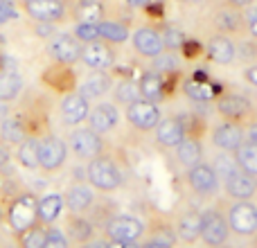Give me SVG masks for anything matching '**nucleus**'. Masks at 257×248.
I'll return each instance as SVG.
<instances>
[{
	"instance_id": "obj_1",
	"label": "nucleus",
	"mask_w": 257,
	"mask_h": 248,
	"mask_svg": "<svg viewBox=\"0 0 257 248\" xmlns=\"http://www.w3.org/2000/svg\"><path fill=\"white\" fill-rule=\"evenodd\" d=\"M84 176H86V183L102 196L115 194L126 183L124 169H122L120 160L113 156V151H106V154L88 160L84 169Z\"/></svg>"
},
{
	"instance_id": "obj_2",
	"label": "nucleus",
	"mask_w": 257,
	"mask_h": 248,
	"mask_svg": "<svg viewBox=\"0 0 257 248\" xmlns=\"http://www.w3.org/2000/svg\"><path fill=\"white\" fill-rule=\"evenodd\" d=\"M5 226L12 235H21L30 226L39 221V196L30 190H18L3 201Z\"/></svg>"
},
{
	"instance_id": "obj_3",
	"label": "nucleus",
	"mask_w": 257,
	"mask_h": 248,
	"mask_svg": "<svg viewBox=\"0 0 257 248\" xmlns=\"http://www.w3.org/2000/svg\"><path fill=\"white\" fill-rule=\"evenodd\" d=\"M212 106L219 120L235 122L239 127H244L246 122L257 117V104L253 102V97L237 88H223L219 93V97L214 99Z\"/></svg>"
},
{
	"instance_id": "obj_4",
	"label": "nucleus",
	"mask_w": 257,
	"mask_h": 248,
	"mask_svg": "<svg viewBox=\"0 0 257 248\" xmlns=\"http://www.w3.org/2000/svg\"><path fill=\"white\" fill-rule=\"evenodd\" d=\"M66 142H68V149H70V156L75 160H79V163H88V160L111 151V145H108L106 138L99 136L97 131H93L88 124L70 129Z\"/></svg>"
},
{
	"instance_id": "obj_5",
	"label": "nucleus",
	"mask_w": 257,
	"mask_h": 248,
	"mask_svg": "<svg viewBox=\"0 0 257 248\" xmlns=\"http://www.w3.org/2000/svg\"><path fill=\"white\" fill-rule=\"evenodd\" d=\"M185 187L199 201H214L221 194V178L208 160H201L194 167L185 169Z\"/></svg>"
},
{
	"instance_id": "obj_6",
	"label": "nucleus",
	"mask_w": 257,
	"mask_h": 248,
	"mask_svg": "<svg viewBox=\"0 0 257 248\" xmlns=\"http://www.w3.org/2000/svg\"><path fill=\"white\" fill-rule=\"evenodd\" d=\"M230 237L232 232L226 219V208L221 203H210L205 210H201V244L205 248L223 246Z\"/></svg>"
},
{
	"instance_id": "obj_7",
	"label": "nucleus",
	"mask_w": 257,
	"mask_h": 248,
	"mask_svg": "<svg viewBox=\"0 0 257 248\" xmlns=\"http://www.w3.org/2000/svg\"><path fill=\"white\" fill-rule=\"evenodd\" d=\"M68 149L66 138L57 136L54 131H48L45 136L39 138V172L45 176H54L68 165Z\"/></svg>"
},
{
	"instance_id": "obj_8",
	"label": "nucleus",
	"mask_w": 257,
	"mask_h": 248,
	"mask_svg": "<svg viewBox=\"0 0 257 248\" xmlns=\"http://www.w3.org/2000/svg\"><path fill=\"white\" fill-rule=\"evenodd\" d=\"M18 7L30 21L39 25H63L70 23L66 0H18Z\"/></svg>"
},
{
	"instance_id": "obj_9",
	"label": "nucleus",
	"mask_w": 257,
	"mask_h": 248,
	"mask_svg": "<svg viewBox=\"0 0 257 248\" xmlns=\"http://www.w3.org/2000/svg\"><path fill=\"white\" fill-rule=\"evenodd\" d=\"M208 32H219V34L239 39L246 34V18L241 9H235L230 5L214 3L208 14Z\"/></svg>"
},
{
	"instance_id": "obj_10",
	"label": "nucleus",
	"mask_w": 257,
	"mask_h": 248,
	"mask_svg": "<svg viewBox=\"0 0 257 248\" xmlns=\"http://www.w3.org/2000/svg\"><path fill=\"white\" fill-rule=\"evenodd\" d=\"M39 81H41V86H43L45 93L54 95V97H61V95L77 90V84H79V72H77L75 66H66V63L50 61V66L43 68V72H41Z\"/></svg>"
},
{
	"instance_id": "obj_11",
	"label": "nucleus",
	"mask_w": 257,
	"mask_h": 248,
	"mask_svg": "<svg viewBox=\"0 0 257 248\" xmlns=\"http://www.w3.org/2000/svg\"><path fill=\"white\" fill-rule=\"evenodd\" d=\"M99 235L106 239H126V241H142L145 237V221L138 214L131 212H113L99 228Z\"/></svg>"
},
{
	"instance_id": "obj_12",
	"label": "nucleus",
	"mask_w": 257,
	"mask_h": 248,
	"mask_svg": "<svg viewBox=\"0 0 257 248\" xmlns=\"http://www.w3.org/2000/svg\"><path fill=\"white\" fill-rule=\"evenodd\" d=\"M122 115H124L126 124L131 127V131L147 136V133L154 131V129L158 127V122L163 120V108H160V104L140 97L133 104H128L126 108H122Z\"/></svg>"
},
{
	"instance_id": "obj_13",
	"label": "nucleus",
	"mask_w": 257,
	"mask_h": 248,
	"mask_svg": "<svg viewBox=\"0 0 257 248\" xmlns=\"http://www.w3.org/2000/svg\"><path fill=\"white\" fill-rule=\"evenodd\" d=\"M176 79H178V75H163V72H156L149 68L138 79L140 97L156 102V104L169 102L174 97V93H176Z\"/></svg>"
},
{
	"instance_id": "obj_14",
	"label": "nucleus",
	"mask_w": 257,
	"mask_h": 248,
	"mask_svg": "<svg viewBox=\"0 0 257 248\" xmlns=\"http://www.w3.org/2000/svg\"><path fill=\"white\" fill-rule=\"evenodd\" d=\"M230 232L235 237H255L257 235V205L255 201H230L223 203Z\"/></svg>"
},
{
	"instance_id": "obj_15",
	"label": "nucleus",
	"mask_w": 257,
	"mask_h": 248,
	"mask_svg": "<svg viewBox=\"0 0 257 248\" xmlns=\"http://www.w3.org/2000/svg\"><path fill=\"white\" fill-rule=\"evenodd\" d=\"M81 43L75 39L72 32H54L48 41H45V54L50 61L54 63H66V66H77L81 57Z\"/></svg>"
},
{
	"instance_id": "obj_16",
	"label": "nucleus",
	"mask_w": 257,
	"mask_h": 248,
	"mask_svg": "<svg viewBox=\"0 0 257 248\" xmlns=\"http://www.w3.org/2000/svg\"><path fill=\"white\" fill-rule=\"evenodd\" d=\"M174 230L181 244L192 246L201 239V210L192 203H181L172 212Z\"/></svg>"
},
{
	"instance_id": "obj_17",
	"label": "nucleus",
	"mask_w": 257,
	"mask_h": 248,
	"mask_svg": "<svg viewBox=\"0 0 257 248\" xmlns=\"http://www.w3.org/2000/svg\"><path fill=\"white\" fill-rule=\"evenodd\" d=\"M120 122H122V108L117 106L115 102L111 99H99L90 106V113H88V124L93 131H97L99 136H111L120 129Z\"/></svg>"
},
{
	"instance_id": "obj_18",
	"label": "nucleus",
	"mask_w": 257,
	"mask_h": 248,
	"mask_svg": "<svg viewBox=\"0 0 257 248\" xmlns=\"http://www.w3.org/2000/svg\"><path fill=\"white\" fill-rule=\"evenodd\" d=\"M90 106H93V104H90L81 93H77V90L61 95V97H59V104H57L59 122H61L66 129L81 127V124H86V120H88Z\"/></svg>"
},
{
	"instance_id": "obj_19",
	"label": "nucleus",
	"mask_w": 257,
	"mask_h": 248,
	"mask_svg": "<svg viewBox=\"0 0 257 248\" xmlns=\"http://www.w3.org/2000/svg\"><path fill=\"white\" fill-rule=\"evenodd\" d=\"M79 63L86 70H113L117 66V48L97 39L93 43H84Z\"/></svg>"
},
{
	"instance_id": "obj_20",
	"label": "nucleus",
	"mask_w": 257,
	"mask_h": 248,
	"mask_svg": "<svg viewBox=\"0 0 257 248\" xmlns=\"http://www.w3.org/2000/svg\"><path fill=\"white\" fill-rule=\"evenodd\" d=\"M61 194H63V203H66V212L86 214V217L93 212L95 203L99 201V194L86 181H72Z\"/></svg>"
},
{
	"instance_id": "obj_21",
	"label": "nucleus",
	"mask_w": 257,
	"mask_h": 248,
	"mask_svg": "<svg viewBox=\"0 0 257 248\" xmlns=\"http://www.w3.org/2000/svg\"><path fill=\"white\" fill-rule=\"evenodd\" d=\"M115 84V75L113 70H88V75H84L77 84V93H81L90 104L106 99Z\"/></svg>"
},
{
	"instance_id": "obj_22",
	"label": "nucleus",
	"mask_w": 257,
	"mask_h": 248,
	"mask_svg": "<svg viewBox=\"0 0 257 248\" xmlns=\"http://www.w3.org/2000/svg\"><path fill=\"white\" fill-rule=\"evenodd\" d=\"M203 57L214 66H235V39L219 32H208L203 41Z\"/></svg>"
},
{
	"instance_id": "obj_23",
	"label": "nucleus",
	"mask_w": 257,
	"mask_h": 248,
	"mask_svg": "<svg viewBox=\"0 0 257 248\" xmlns=\"http://www.w3.org/2000/svg\"><path fill=\"white\" fill-rule=\"evenodd\" d=\"M185 136H187V124L183 113H174V115H167V117L163 115V120L154 129V140L160 149L174 151Z\"/></svg>"
},
{
	"instance_id": "obj_24",
	"label": "nucleus",
	"mask_w": 257,
	"mask_h": 248,
	"mask_svg": "<svg viewBox=\"0 0 257 248\" xmlns=\"http://www.w3.org/2000/svg\"><path fill=\"white\" fill-rule=\"evenodd\" d=\"M131 48L140 59H154L165 50L158 25H138L131 30Z\"/></svg>"
},
{
	"instance_id": "obj_25",
	"label": "nucleus",
	"mask_w": 257,
	"mask_h": 248,
	"mask_svg": "<svg viewBox=\"0 0 257 248\" xmlns=\"http://www.w3.org/2000/svg\"><path fill=\"white\" fill-rule=\"evenodd\" d=\"M183 95L187 99H192L194 104H214V99L221 93V86L214 79H210L205 72H194L183 81Z\"/></svg>"
},
{
	"instance_id": "obj_26",
	"label": "nucleus",
	"mask_w": 257,
	"mask_h": 248,
	"mask_svg": "<svg viewBox=\"0 0 257 248\" xmlns=\"http://www.w3.org/2000/svg\"><path fill=\"white\" fill-rule=\"evenodd\" d=\"M208 136H210V145L217 151L232 154V151L244 142V127H239V124H235V122L217 120L208 129Z\"/></svg>"
},
{
	"instance_id": "obj_27",
	"label": "nucleus",
	"mask_w": 257,
	"mask_h": 248,
	"mask_svg": "<svg viewBox=\"0 0 257 248\" xmlns=\"http://www.w3.org/2000/svg\"><path fill=\"white\" fill-rule=\"evenodd\" d=\"M70 23H102L111 16V3L104 0H66Z\"/></svg>"
},
{
	"instance_id": "obj_28",
	"label": "nucleus",
	"mask_w": 257,
	"mask_h": 248,
	"mask_svg": "<svg viewBox=\"0 0 257 248\" xmlns=\"http://www.w3.org/2000/svg\"><path fill=\"white\" fill-rule=\"evenodd\" d=\"M142 239L176 246L178 244V237H176V230H174L172 214L154 210V212L149 214V219H147V223H145V237H142Z\"/></svg>"
},
{
	"instance_id": "obj_29",
	"label": "nucleus",
	"mask_w": 257,
	"mask_h": 248,
	"mask_svg": "<svg viewBox=\"0 0 257 248\" xmlns=\"http://www.w3.org/2000/svg\"><path fill=\"white\" fill-rule=\"evenodd\" d=\"M203 140H205V131H187V136L181 140V145L174 149V158L183 169H190L196 163L205 160Z\"/></svg>"
},
{
	"instance_id": "obj_30",
	"label": "nucleus",
	"mask_w": 257,
	"mask_h": 248,
	"mask_svg": "<svg viewBox=\"0 0 257 248\" xmlns=\"http://www.w3.org/2000/svg\"><path fill=\"white\" fill-rule=\"evenodd\" d=\"M63 232H66V237L70 239L72 248L86 244V241H90L93 237L99 235L97 226H95L93 221H90V217H86V214H72V212H66V217H63Z\"/></svg>"
},
{
	"instance_id": "obj_31",
	"label": "nucleus",
	"mask_w": 257,
	"mask_h": 248,
	"mask_svg": "<svg viewBox=\"0 0 257 248\" xmlns=\"http://www.w3.org/2000/svg\"><path fill=\"white\" fill-rule=\"evenodd\" d=\"M221 190L230 201H253L257 194V178L237 169L221 181Z\"/></svg>"
},
{
	"instance_id": "obj_32",
	"label": "nucleus",
	"mask_w": 257,
	"mask_h": 248,
	"mask_svg": "<svg viewBox=\"0 0 257 248\" xmlns=\"http://www.w3.org/2000/svg\"><path fill=\"white\" fill-rule=\"evenodd\" d=\"M99 39L111 43L113 48H120L131 39V25L126 23V18L108 16L99 23Z\"/></svg>"
},
{
	"instance_id": "obj_33",
	"label": "nucleus",
	"mask_w": 257,
	"mask_h": 248,
	"mask_svg": "<svg viewBox=\"0 0 257 248\" xmlns=\"http://www.w3.org/2000/svg\"><path fill=\"white\" fill-rule=\"evenodd\" d=\"M66 212V203H63L61 192H45L39 196V221L45 226H57V221Z\"/></svg>"
},
{
	"instance_id": "obj_34",
	"label": "nucleus",
	"mask_w": 257,
	"mask_h": 248,
	"mask_svg": "<svg viewBox=\"0 0 257 248\" xmlns=\"http://www.w3.org/2000/svg\"><path fill=\"white\" fill-rule=\"evenodd\" d=\"M111 102H115L120 108H126L128 104H133L136 99H140V88H138V79L128 75H120L115 77V84L111 90Z\"/></svg>"
},
{
	"instance_id": "obj_35",
	"label": "nucleus",
	"mask_w": 257,
	"mask_h": 248,
	"mask_svg": "<svg viewBox=\"0 0 257 248\" xmlns=\"http://www.w3.org/2000/svg\"><path fill=\"white\" fill-rule=\"evenodd\" d=\"M14 160L18 163V167L27 169V172H36L39 169V138L30 136L18 147H14Z\"/></svg>"
},
{
	"instance_id": "obj_36",
	"label": "nucleus",
	"mask_w": 257,
	"mask_h": 248,
	"mask_svg": "<svg viewBox=\"0 0 257 248\" xmlns=\"http://www.w3.org/2000/svg\"><path fill=\"white\" fill-rule=\"evenodd\" d=\"M25 90V84H23V77L18 75V70H7L3 68L0 70V99L9 104H16L18 97Z\"/></svg>"
},
{
	"instance_id": "obj_37",
	"label": "nucleus",
	"mask_w": 257,
	"mask_h": 248,
	"mask_svg": "<svg viewBox=\"0 0 257 248\" xmlns=\"http://www.w3.org/2000/svg\"><path fill=\"white\" fill-rule=\"evenodd\" d=\"M30 136L32 133H30V129H27V124L23 122L14 111H12V115H9L7 120L0 122V138H3L9 147H18L23 140H27Z\"/></svg>"
},
{
	"instance_id": "obj_38",
	"label": "nucleus",
	"mask_w": 257,
	"mask_h": 248,
	"mask_svg": "<svg viewBox=\"0 0 257 248\" xmlns=\"http://www.w3.org/2000/svg\"><path fill=\"white\" fill-rule=\"evenodd\" d=\"M160 36H163V45L169 52H181L185 48V43L190 41V36L185 34V30L176 25V23H158Z\"/></svg>"
},
{
	"instance_id": "obj_39",
	"label": "nucleus",
	"mask_w": 257,
	"mask_h": 248,
	"mask_svg": "<svg viewBox=\"0 0 257 248\" xmlns=\"http://www.w3.org/2000/svg\"><path fill=\"white\" fill-rule=\"evenodd\" d=\"M232 156H235V163L241 172H246L248 176L257 178V145L244 140L235 151H232Z\"/></svg>"
},
{
	"instance_id": "obj_40",
	"label": "nucleus",
	"mask_w": 257,
	"mask_h": 248,
	"mask_svg": "<svg viewBox=\"0 0 257 248\" xmlns=\"http://www.w3.org/2000/svg\"><path fill=\"white\" fill-rule=\"evenodd\" d=\"M48 228L50 226L36 221L34 226H30L27 230H23L21 235H14V241L18 244V248H43L45 239H48Z\"/></svg>"
},
{
	"instance_id": "obj_41",
	"label": "nucleus",
	"mask_w": 257,
	"mask_h": 248,
	"mask_svg": "<svg viewBox=\"0 0 257 248\" xmlns=\"http://www.w3.org/2000/svg\"><path fill=\"white\" fill-rule=\"evenodd\" d=\"M235 63H241L244 68L257 63V39L248 34L235 39Z\"/></svg>"
},
{
	"instance_id": "obj_42",
	"label": "nucleus",
	"mask_w": 257,
	"mask_h": 248,
	"mask_svg": "<svg viewBox=\"0 0 257 248\" xmlns=\"http://www.w3.org/2000/svg\"><path fill=\"white\" fill-rule=\"evenodd\" d=\"M181 68H183L181 52H169V50H163L158 57L151 59V70L163 72V75H178Z\"/></svg>"
},
{
	"instance_id": "obj_43",
	"label": "nucleus",
	"mask_w": 257,
	"mask_h": 248,
	"mask_svg": "<svg viewBox=\"0 0 257 248\" xmlns=\"http://www.w3.org/2000/svg\"><path fill=\"white\" fill-rule=\"evenodd\" d=\"M214 167V172L219 174V178H228L232 172H237V163H235V156L232 154H226V151H217V156L212 158V163H210Z\"/></svg>"
},
{
	"instance_id": "obj_44",
	"label": "nucleus",
	"mask_w": 257,
	"mask_h": 248,
	"mask_svg": "<svg viewBox=\"0 0 257 248\" xmlns=\"http://www.w3.org/2000/svg\"><path fill=\"white\" fill-rule=\"evenodd\" d=\"M72 34L81 43H93L99 39V23H72Z\"/></svg>"
},
{
	"instance_id": "obj_45",
	"label": "nucleus",
	"mask_w": 257,
	"mask_h": 248,
	"mask_svg": "<svg viewBox=\"0 0 257 248\" xmlns=\"http://www.w3.org/2000/svg\"><path fill=\"white\" fill-rule=\"evenodd\" d=\"M43 248H72V244H70V239L66 237L63 228L50 226L48 228V239H45V246Z\"/></svg>"
},
{
	"instance_id": "obj_46",
	"label": "nucleus",
	"mask_w": 257,
	"mask_h": 248,
	"mask_svg": "<svg viewBox=\"0 0 257 248\" xmlns=\"http://www.w3.org/2000/svg\"><path fill=\"white\" fill-rule=\"evenodd\" d=\"M18 12H21V7L16 5V0H0V25L14 21Z\"/></svg>"
},
{
	"instance_id": "obj_47",
	"label": "nucleus",
	"mask_w": 257,
	"mask_h": 248,
	"mask_svg": "<svg viewBox=\"0 0 257 248\" xmlns=\"http://www.w3.org/2000/svg\"><path fill=\"white\" fill-rule=\"evenodd\" d=\"M244 18H246V34L257 39V3L244 9Z\"/></svg>"
},
{
	"instance_id": "obj_48",
	"label": "nucleus",
	"mask_w": 257,
	"mask_h": 248,
	"mask_svg": "<svg viewBox=\"0 0 257 248\" xmlns=\"http://www.w3.org/2000/svg\"><path fill=\"white\" fill-rule=\"evenodd\" d=\"M12 149H14V147H9L7 142L0 138V174H3L5 169L12 165V160H14V151Z\"/></svg>"
},
{
	"instance_id": "obj_49",
	"label": "nucleus",
	"mask_w": 257,
	"mask_h": 248,
	"mask_svg": "<svg viewBox=\"0 0 257 248\" xmlns=\"http://www.w3.org/2000/svg\"><path fill=\"white\" fill-rule=\"evenodd\" d=\"M241 79H244L246 84L250 86V88H255V90H257V63L244 68V72H241Z\"/></svg>"
},
{
	"instance_id": "obj_50",
	"label": "nucleus",
	"mask_w": 257,
	"mask_h": 248,
	"mask_svg": "<svg viewBox=\"0 0 257 248\" xmlns=\"http://www.w3.org/2000/svg\"><path fill=\"white\" fill-rule=\"evenodd\" d=\"M244 140L257 145V117H253L250 122L244 124Z\"/></svg>"
},
{
	"instance_id": "obj_51",
	"label": "nucleus",
	"mask_w": 257,
	"mask_h": 248,
	"mask_svg": "<svg viewBox=\"0 0 257 248\" xmlns=\"http://www.w3.org/2000/svg\"><path fill=\"white\" fill-rule=\"evenodd\" d=\"M106 239V237H104ZM106 248H140V241H126V239H106Z\"/></svg>"
},
{
	"instance_id": "obj_52",
	"label": "nucleus",
	"mask_w": 257,
	"mask_h": 248,
	"mask_svg": "<svg viewBox=\"0 0 257 248\" xmlns=\"http://www.w3.org/2000/svg\"><path fill=\"white\" fill-rule=\"evenodd\" d=\"M156 0H124V5L128 9H147V7H151Z\"/></svg>"
},
{
	"instance_id": "obj_53",
	"label": "nucleus",
	"mask_w": 257,
	"mask_h": 248,
	"mask_svg": "<svg viewBox=\"0 0 257 248\" xmlns=\"http://www.w3.org/2000/svg\"><path fill=\"white\" fill-rule=\"evenodd\" d=\"M77 248H106V239H104L102 235H97V237H93L90 241H86V244H81Z\"/></svg>"
},
{
	"instance_id": "obj_54",
	"label": "nucleus",
	"mask_w": 257,
	"mask_h": 248,
	"mask_svg": "<svg viewBox=\"0 0 257 248\" xmlns=\"http://www.w3.org/2000/svg\"><path fill=\"white\" fill-rule=\"evenodd\" d=\"M219 3H223V5H230V7L241 9V12H244L246 7H250V5L255 3V0H219Z\"/></svg>"
},
{
	"instance_id": "obj_55",
	"label": "nucleus",
	"mask_w": 257,
	"mask_h": 248,
	"mask_svg": "<svg viewBox=\"0 0 257 248\" xmlns=\"http://www.w3.org/2000/svg\"><path fill=\"white\" fill-rule=\"evenodd\" d=\"M12 111H14V104H9V102H3L0 99V122H5L9 115H12Z\"/></svg>"
},
{
	"instance_id": "obj_56",
	"label": "nucleus",
	"mask_w": 257,
	"mask_h": 248,
	"mask_svg": "<svg viewBox=\"0 0 257 248\" xmlns=\"http://www.w3.org/2000/svg\"><path fill=\"white\" fill-rule=\"evenodd\" d=\"M181 5H187V7H205V5H212L214 0H178Z\"/></svg>"
},
{
	"instance_id": "obj_57",
	"label": "nucleus",
	"mask_w": 257,
	"mask_h": 248,
	"mask_svg": "<svg viewBox=\"0 0 257 248\" xmlns=\"http://www.w3.org/2000/svg\"><path fill=\"white\" fill-rule=\"evenodd\" d=\"M140 248H176V246H169V244H158V241H140Z\"/></svg>"
},
{
	"instance_id": "obj_58",
	"label": "nucleus",
	"mask_w": 257,
	"mask_h": 248,
	"mask_svg": "<svg viewBox=\"0 0 257 248\" xmlns=\"http://www.w3.org/2000/svg\"><path fill=\"white\" fill-rule=\"evenodd\" d=\"M3 226H5V210H3V201H0V232H3Z\"/></svg>"
},
{
	"instance_id": "obj_59",
	"label": "nucleus",
	"mask_w": 257,
	"mask_h": 248,
	"mask_svg": "<svg viewBox=\"0 0 257 248\" xmlns=\"http://www.w3.org/2000/svg\"><path fill=\"white\" fill-rule=\"evenodd\" d=\"M5 248H18V244H16V241H14V244H9V246H5Z\"/></svg>"
},
{
	"instance_id": "obj_60",
	"label": "nucleus",
	"mask_w": 257,
	"mask_h": 248,
	"mask_svg": "<svg viewBox=\"0 0 257 248\" xmlns=\"http://www.w3.org/2000/svg\"><path fill=\"white\" fill-rule=\"evenodd\" d=\"M214 248H230V246H228V244H223V246H214Z\"/></svg>"
},
{
	"instance_id": "obj_61",
	"label": "nucleus",
	"mask_w": 257,
	"mask_h": 248,
	"mask_svg": "<svg viewBox=\"0 0 257 248\" xmlns=\"http://www.w3.org/2000/svg\"><path fill=\"white\" fill-rule=\"evenodd\" d=\"M253 201H255V205H257V194H255V199H253Z\"/></svg>"
},
{
	"instance_id": "obj_62",
	"label": "nucleus",
	"mask_w": 257,
	"mask_h": 248,
	"mask_svg": "<svg viewBox=\"0 0 257 248\" xmlns=\"http://www.w3.org/2000/svg\"><path fill=\"white\" fill-rule=\"evenodd\" d=\"M104 3H113V0H104Z\"/></svg>"
},
{
	"instance_id": "obj_63",
	"label": "nucleus",
	"mask_w": 257,
	"mask_h": 248,
	"mask_svg": "<svg viewBox=\"0 0 257 248\" xmlns=\"http://www.w3.org/2000/svg\"><path fill=\"white\" fill-rule=\"evenodd\" d=\"M255 3H257V0H255Z\"/></svg>"
},
{
	"instance_id": "obj_64",
	"label": "nucleus",
	"mask_w": 257,
	"mask_h": 248,
	"mask_svg": "<svg viewBox=\"0 0 257 248\" xmlns=\"http://www.w3.org/2000/svg\"><path fill=\"white\" fill-rule=\"evenodd\" d=\"M255 237H257V235H255Z\"/></svg>"
}]
</instances>
